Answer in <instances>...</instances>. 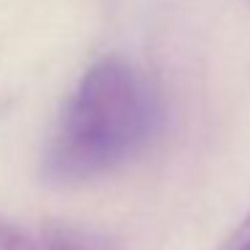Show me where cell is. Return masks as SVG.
<instances>
[{
    "mask_svg": "<svg viewBox=\"0 0 250 250\" xmlns=\"http://www.w3.org/2000/svg\"><path fill=\"white\" fill-rule=\"evenodd\" d=\"M164 103L146 73L105 57L81 76L43 151L41 172L54 186L97 180L140 156L162 132Z\"/></svg>",
    "mask_w": 250,
    "mask_h": 250,
    "instance_id": "obj_1",
    "label": "cell"
},
{
    "mask_svg": "<svg viewBox=\"0 0 250 250\" xmlns=\"http://www.w3.org/2000/svg\"><path fill=\"white\" fill-rule=\"evenodd\" d=\"M0 250H121V245L110 234L76 223L0 215Z\"/></svg>",
    "mask_w": 250,
    "mask_h": 250,
    "instance_id": "obj_2",
    "label": "cell"
},
{
    "mask_svg": "<svg viewBox=\"0 0 250 250\" xmlns=\"http://www.w3.org/2000/svg\"><path fill=\"white\" fill-rule=\"evenodd\" d=\"M218 250H250V215L229 234V239Z\"/></svg>",
    "mask_w": 250,
    "mask_h": 250,
    "instance_id": "obj_3",
    "label": "cell"
}]
</instances>
